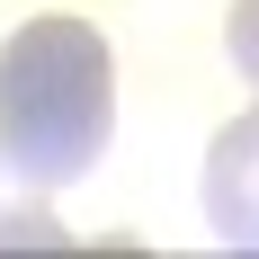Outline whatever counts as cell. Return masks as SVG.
Instances as JSON below:
<instances>
[{
	"instance_id": "cell-1",
	"label": "cell",
	"mask_w": 259,
	"mask_h": 259,
	"mask_svg": "<svg viewBox=\"0 0 259 259\" xmlns=\"http://www.w3.org/2000/svg\"><path fill=\"white\" fill-rule=\"evenodd\" d=\"M116 143V54L90 18H27L0 45V170L45 197Z\"/></svg>"
},
{
	"instance_id": "cell-2",
	"label": "cell",
	"mask_w": 259,
	"mask_h": 259,
	"mask_svg": "<svg viewBox=\"0 0 259 259\" xmlns=\"http://www.w3.org/2000/svg\"><path fill=\"white\" fill-rule=\"evenodd\" d=\"M197 197H206V224H214L224 250H259V107H241L233 125L206 143Z\"/></svg>"
},
{
	"instance_id": "cell-3",
	"label": "cell",
	"mask_w": 259,
	"mask_h": 259,
	"mask_svg": "<svg viewBox=\"0 0 259 259\" xmlns=\"http://www.w3.org/2000/svg\"><path fill=\"white\" fill-rule=\"evenodd\" d=\"M224 54H233V72L259 90V0H233L224 9Z\"/></svg>"
},
{
	"instance_id": "cell-4",
	"label": "cell",
	"mask_w": 259,
	"mask_h": 259,
	"mask_svg": "<svg viewBox=\"0 0 259 259\" xmlns=\"http://www.w3.org/2000/svg\"><path fill=\"white\" fill-rule=\"evenodd\" d=\"M18 224H36V233L54 241V214H36V206H27V214H0V233H18Z\"/></svg>"
}]
</instances>
